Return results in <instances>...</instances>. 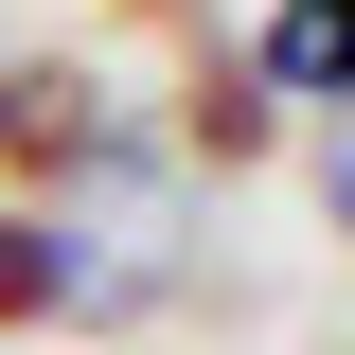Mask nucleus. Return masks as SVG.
<instances>
[{"label": "nucleus", "instance_id": "7ed1b4c3", "mask_svg": "<svg viewBox=\"0 0 355 355\" xmlns=\"http://www.w3.org/2000/svg\"><path fill=\"white\" fill-rule=\"evenodd\" d=\"M36 320H71V249L36 214H0V338H36Z\"/></svg>", "mask_w": 355, "mask_h": 355}, {"label": "nucleus", "instance_id": "39448f33", "mask_svg": "<svg viewBox=\"0 0 355 355\" xmlns=\"http://www.w3.org/2000/svg\"><path fill=\"white\" fill-rule=\"evenodd\" d=\"M320 178H338V214H355V125H338V160H320Z\"/></svg>", "mask_w": 355, "mask_h": 355}, {"label": "nucleus", "instance_id": "20e7f679", "mask_svg": "<svg viewBox=\"0 0 355 355\" xmlns=\"http://www.w3.org/2000/svg\"><path fill=\"white\" fill-rule=\"evenodd\" d=\"M178 142H196V160H266V89L249 71H196L178 89Z\"/></svg>", "mask_w": 355, "mask_h": 355}, {"label": "nucleus", "instance_id": "f257e3e1", "mask_svg": "<svg viewBox=\"0 0 355 355\" xmlns=\"http://www.w3.org/2000/svg\"><path fill=\"white\" fill-rule=\"evenodd\" d=\"M89 142H107V89H89L71 53H53V71H0V160L18 178H71Z\"/></svg>", "mask_w": 355, "mask_h": 355}, {"label": "nucleus", "instance_id": "f03ea898", "mask_svg": "<svg viewBox=\"0 0 355 355\" xmlns=\"http://www.w3.org/2000/svg\"><path fill=\"white\" fill-rule=\"evenodd\" d=\"M249 89H302V107H355V0H284L249 53Z\"/></svg>", "mask_w": 355, "mask_h": 355}, {"label": "nucleus", "instance_id": "423d86ee", "mask_svg": "<svg viewBox=\"0 0 355 355\" xmlns=\"http://www.w3.org/2000/svg\"><path fill=\"white\" fill-rule=\"evenodd\" d=\"M142 18H178V0H142Z\"/></svg>", "mask_w": 355, "mask_h": 355}]
</instances>
